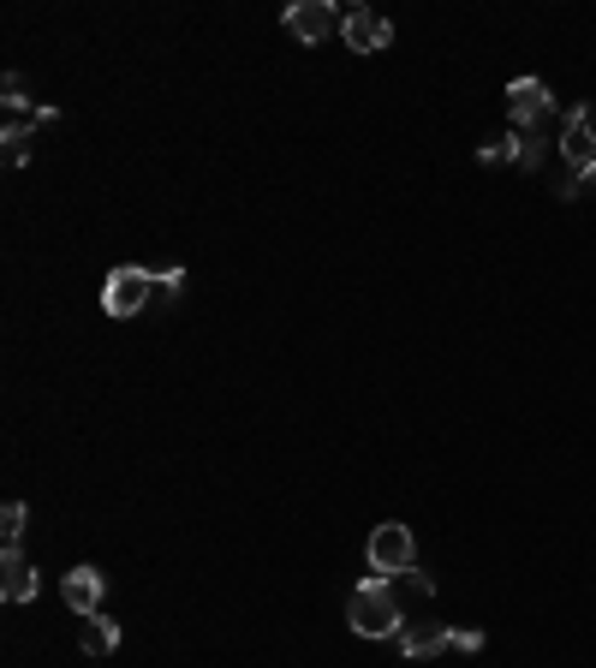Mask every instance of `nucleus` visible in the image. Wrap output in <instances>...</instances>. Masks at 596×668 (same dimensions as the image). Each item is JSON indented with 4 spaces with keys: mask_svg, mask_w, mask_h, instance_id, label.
Here are the masks:
<instances>
[{
    "mask_svg": "<svg viewBox=\"0 0 596 668\" xmlns=\"http://www.w3.org/2000/svg\"><path fill=\"white\" fill-rule=\"evenodd\" d=\"M149 293H156V275L144 263H120L101 287V305H108V317H137V311H149Z\"/></svg>",
    "mask_w": 596,
    "mask_h": 668,
    "instance_id": "4",
    "label": "nucleus"
},
{
    "mask_svg": "<svg viewBox=\"0 0 596 668\" xmlns=\"http://www.w3.org/2000/svg\"><path fill=\"white\" fill-rule=\"evenodd\" d=\"M364 561H370V579H394V573H412L417 567V544H412V525L388 520L370 532V544H364Z\"/></svg>",
    "mask_w": 596,
    "mask_h": 668,
    "instance_id": "2",
    "label": "nucleus"
},
{
    "mask_svg": "<svg viewBox=\"0 0 596 668\" xmlns=\"http://www.w3.org/2000/svg\"><path fill=\"white\" fill-rule=\"evenodd\" d=\"M0 597L36 603V561L24 556V549H7V556H0Z\"/></svg>",
    "mask_w": 596,
    "mask_h": 668,
    "instance_id": "9",
    "label": "nucleus"
},
{
    "mask_svg": "<svg viewBox=\"0 0 596 668\" xmlns=\"http://www.w3.org/2000/svg\"><path fill=\"white\" fill-rule=\"evenodd\" d=\"M453 651H460V657H477V651H484V627H460V633H453Z\"/></svg>",
    "mask_w": 596,
    "mask_h": 668,
    "instance_id": "16",
    "label": "nucleus"
},
{
    "mask_svg": "<svg viewBox=\"0 0 596 668\" xmlns=\"http://www.w3.org/2000/svg\"><path fill=\"white\" fill-rule=\"evenodd\" d=\"M24 520H31V513H24V501H7V508H0V537H7V549H19Z\"/></svg>",
    "mask_w": 596,
    "mask_h": 668,
    "instance_id": "14",
    "label": "nucleus"
},
{
    "mask_svg": "<svg viewBox=\"0 0 596 668\" xmlns=\"http://www.w3.org/2000/svg\"><path fill=\"white\" fill-rule=\"evenodd\" d=\"M346 627L358 639H400L405 615L394 603V591H388V579H364L358 591L346 597Z\"/></svg>",
    "mask_w": 596,
    "mask_h": 668,
    "instance_id": "1",
    "label": "nucleus"
},
{
    "mask_svg": "<svg viewBox=\"0 0 596 668\" xmlns=\"http://www.w3.org/2000/svg\"><path fill=\"white\" fill-rule=\"evenodd\" d=\"M543 156H549V137H537V132L507 137V161H513V168H543Z\"/></svg>",
    "mask_w": 596,
    "mask_h": 668,
    "instance_id": "12",
    "label": "nucleus"
},
{
    "mask_svg": "<svg viewBox=\"0 0 596 668\" xmlns=\"http://www.w3.org/2000/svg\"><path fill=\"white\" fill-rule=\"evenodd\" d=\"M340 36H346L352 54H382V48L394 42V24H388L382 12H370V7H352L346 24H340Z\"/></svg>",
    "mask_w": 596,
    "mask_h": 668,
    "instance_id": "6",
    "label": "nucleus"
},
{
    "mask_svg": "<svg viewBox=\"0 0 596 668\" xmlns=\"http://www.w3.org/2000/svg\"><path fill=\"white\" fill-rule=\"evenodd\" d=\"M78 645L84 657H108V651H120V627L101 621V615H78Z\"/></svg>",
    "mask_w": 596,
    "mask_h": 668,
    "instance_id": "11",
    "label": "nucleus"
},
{
    "mask_svg": "<svg viewBox=\"0 0 596 668\" xmlns=\"http://www.w3.org/2000/svg\"><path fill=\"white\" fill-rule=\"evenodd\" d=\"M31 137H36V120H12L7 132H0V144H7V161H12V168H24V161H31Z\"/></svg>",
    "mask_w": 596,
    "mask_h": 668,
    "instance_id": "13",
    "label": "nucleus"
},
{
    "mask_svg": "<svg viewBox=\"0 0 596 668\" xmlns=\"http://www.w3.org/2000/svg\"><path fill=\"white\" fill-rule=\"evenodd\" d=\"M281 24H287V36L304 48H323L328 36H340V24H346V12L335 7V0H293V7L281 12Z\"/></svg>",
    "mask_w": 596,
    "mask_h": 668,
    "instance_id": "3",
    "label": "nucleus"
},
{
    "mask_svg": "<svg viewBox=\"0 0 596 668\" xmlns=\"http://www.w3.org/2000/svg\"><path fill=\"white\" fill-rule=\"evenodd\" d=\"M561 161H567V173H591V168H596V108H591V102H579L573 113H567Z\"/></svg>",
    "mask_w": 596,
    "mask_h": 668,
    "instance_id": "5",
    "label": "nucleus"
},
{
    "mask_svg": "<svg viewBox=\"0 0 596 668\" xmlns=\"http://www.w3.org/2000/svg\"><path fill=\"white\" fill-rule=\"evenodd\" d=\"M0 102H7V108H31V113H36V96L24 90L19 72H7V78H0Z\"/></svg>",
    "mask_w": 596,
    "mask_h": 668,
    "instance_id": "15",
    "label": "nucleus"
},
{
    "mask_svg": "<svg viewBox=\"0 0 596 668\" xmlns=\"http://www.w3.org/2000/svg\"><path fill=\"white\" fill-rule=\"evenodd\" d=\"M101 591H108V579H101L96 567H72V573L60 579V597H66L72 609H78V615H96Z\"/></svg>",
    "mask_w": 596,
    "mask_h": 668,
    "instance_id": "10",
    "label": "nucleus"
},
{
    "mask_svg": "<svg viewBox=\"0 0 596 668\" xmlns=\"http://www.w3.org/2000/svg\"><path fill=\"white\" fill-rule=\"evenodd\" d=\"M394 645H400L405 663H429V657H441V651H453V627H441V621H405Z\"/></svg>",
    "mask_w": 596,
    "mask_h": 668,
    "instance_id": "7",
    "label": "nucleus"
},
{
    "mask_svg": "<svg viewBox=\"0 0 596 668\" xmlns=\"http://www.w3.org/2000/svg\"><path fill=\"white\" fill-rule=\"evenodd\" d=\"M579 185H591V192H596V168H591V173H579Z\"/></svg>",
    "mask_w": 596,
    "mask_h": 668,
    "instance_id": "17",
    "label": "nucleus"
},
{
    "mask_svg": "<svg viewBox=\"0 0 596 668\" xmlns=\"http://www.w3.org/2000/svg\"><path fill=\"white\" fill-rule=\"evenodd\" d=\"M507 113H513V125H543L555 113V96L543 78H513L507 84Z\"/></svg>",
    "mask_w": 596,
    "mask_h": 668,
    "instance_id": "8",
    "label": "nucleus"
}]
</instances>
